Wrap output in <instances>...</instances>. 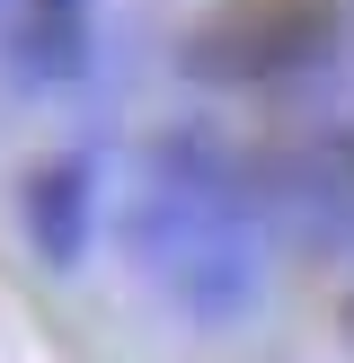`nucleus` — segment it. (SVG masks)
<instances>
[{
	"instance_id": "obj_4",
	"label": "nucleus",
	"mask_w": 354,
	"mask_h": 363,
	"mask_svg": "<svg viewBox=\"0 0 354 363\" xmlns=\"http://www.w3.org/2000/svg\"><path fill=\"white\" fill-rule=\"evenodd\" d=\"M18 230L53 275H80L88 240H98V160L88 151H53L18 177Z\"/></svg>"
},
{
	"instance_id": "obj_5",
	"label": "nucleus",
	"mask_w": 354,
	"mask_h": 363,
	"mask_svg": "<svg viewBox=\"0 0 354 363\" xmlns=\"http://www.w3.org/2000/svg\"><path fill=\"white\" fill-rule=\"evenodd\" d=\"M0 45H9V71L27 89H71L98 53V0H9Z\"/></svg>"
},
{
	"instance_id": "obj_1",
	"label": "nucleus",
	"mask_w": 354,
	"mask_h": 363,
	"mask_svg": "<svg viewBox=\"0 0 354 363\" xmlns=\"http://www.w3.org/2000/svg\"><path fill=\"white\" fill-rule=\"evenodd\" d=\"M124 248L186 328H239L266 293L248 160H230L212 133H159L124 204Z\"/></svg>"
},
{
	"instance_id": "obj_6",
	"label": "nucleus",
	"mask_w": 354,
	"mask_h": 363,
	"mask_svg": "<svg viewBox=\"0 0 354 363\" xmlns=\"http://www.w3.org/2000/svg\"><path fill=\"white\" fill-rule=\"evenodd\" d=\"M336 328H346V346H354V284H346V301H336Z\"/></svg>"
},
{
	"instance_id": "obj_2",
	"label": "nucleus",
	"mask_w": 354,
	"mask_h": 363,
	"mask_svg": "<svg viewBox=\"0 0 354 363\" xmlns=\"http://www.w3.org/2000/svg\"><path fill=\"white\" fill-rule=\"evenodd\" d=\"M346 0H212L177 45L195 89H283L336 62Z\"/></svg>"
},
{
	"instance_id": "obj_3",
	"label": "nucleus",
	"mask_w": 354,
	"mask_h": 363,
	"mask_svg": "<svg viewBox=\"0 0 354 363\" xmlns=\"http://www.w3.org/2000/svg\"><path fill=\"white\" fill-rule=\"evenodd\" d=\"M257 213H283L301 240H354V116L301 124L248 160Z\"/></svg>"
}]
</instances>
